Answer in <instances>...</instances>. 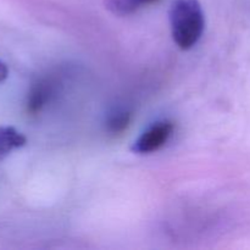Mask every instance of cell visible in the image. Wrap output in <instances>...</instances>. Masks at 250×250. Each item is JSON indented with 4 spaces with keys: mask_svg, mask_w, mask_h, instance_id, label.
I'll return each mask as SVG.
<instances>
[{
    "mask_svg": "<svg viewBox=\"0 0 250 250\" xmlns=\"http://www.w3.org/2000/svg\"><path fill=\"white\" fill-rule=\"evenodd\" d=\"M131 112L128 111H117L112 116L109 117L106 122V129L111 134H119L127 129L131 122Z\"/></svg>",
    "mask_w": 250,
    "mask_h": 250,
    "instance_id": "obj_6",
    "label": "cell"
},
{
    "mask_svg": "<svg viewBox=\"0 0 250 250\" xmlns=\"http://www.w3.org/2000/svg\"><path fill=\"white\" fill-rule=\"evenodd\" d=\"M54 93V87L49 81L42 80L32 85L27 98V111L31 115H36L42 111L49 103Z\"/></svg>",
    "mask_w": 250,
    "mask_h": 250,
    "instance_id": "obj_3",
    "label": "cell"
},
{
    "mask_svg": "<svg viewBox=\"0 0 250 250\" xmlns=\"http://www.w3.org/2000/svg\"><path fill=\"white\" fill-rule=\"evenodd\" d=\"M173 128V124L167 120L155 122L133 142L132 151L138 155H148L160 150L172 136Z\"/></svg>",
    "mask_w": 250,
    "mask_h": 250,
    "instance_id": "obj_2",
    "label": "cell"
},
{
    "mask_svg": "<svg viewBox=\"0 0 250 250\" xmlns=\"http://www.w3.org/2000/svg\"><path fill=\"white\" fill-rule=\"evenodd\" d=\"M27 138L12 126H0V159L26 146Z\"/></svg>",
    "mask_w": 250,
    "mask_h": 250,
    "instance_id": "obj_4",
    "label": "cell"
},
{
    "mask_svg": "<svg viewBox=\"0 0 250 250\" xmlns=\"http://www.w3.org/2000/svg\"><path fill=\"white\" fill-rule=\"evenodd\" d=\"M172 39L182 50H189L204 33L205 16L198 0H173L168 11Z\"/></svg>",
    "mask_w": 250,
    "mask_h": 250,
    "instance_id": "obj_1",
    "label": "cell"
},
{
    "mask_svg": "<svg viewBox=\"0 0 250 250\" xmlns=\"http://www.w3.org/2000/svg\"><path fill=\"white\" fill-rule=\"evenodd\" d=\"M7 75H9V68L2 61H0V83L6 80Z\"/></svg>",
    "mask_w": 250,
    "mask_h": 250,
    "instance_id": "obj_7",
    "label": "cell"
},
{
    "mask_svg": "<svg viewBox=\"0 0 250 250\" xmlns=\"http://www.w3.org/2000/svg\"><path fill=\"white\" fill-rule=\"evenodd\" d=\"M159 0H104L105 7L115 16H128Z\"/></svg>",
    "mask_w": 250,
    "mask_h": 250,
    "instance_id": "obj_5",
    "label": "cell"
}]
</instances>
